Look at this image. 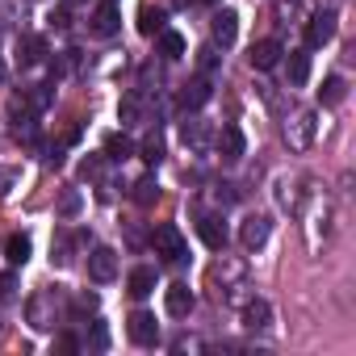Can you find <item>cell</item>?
Segmentation results:
<instances>
[{"label": "cell", "instance_id": "36", "mask_svg": "<svg viewBox=\"0 0 356 356\" xmlns=\"http://www.w3.org/2000/svg\"><path fill=\"white\" fill-rule=\"evenodd\" d=\"M92 343H97V348H105V343H109V335H105V323H97V331H92Z\"/></svg>", "mask_w": 356, "mask_h": 356}, {"label": "cell", "instance_id": "34", "mask_svg": "<svg viewBox=\"0 0 356 356\" xmlns=\"http://www.w3.org/2000/svg\"><path fill=\"white\" fill-rule=\"evenodd\" d=\"M13 293H17V277H9V273H5V277H0V302H9Z\"/></svg>", "mask_w": 356, "mask_h": 356}, {"label": "cell", "instance_id": "22", "mask_svg": "<svg viewBox=\"0 0 356 356\" xmlns=\"http://www.w3.org/2000/svg\"><path fill=\"white\" fill-rule=\"evenodd\" d=\"M343 97H348V84H343V76H327V80H323V88H318V101L331 109V105H339Z\"/></svg>", "mask_w": 356, "mask_h": 356}, {"label": "cell", "instance_id": "28", "mask_svg": "<svg viewBox=\"0 0 356 356\" xmlns=\"http://www.w3.org/2000/svg\"><path fill=\"white\" fill-rule=\"evenodd\" d=\"M55 214H59V218H76V214H80V193H76V189H63Z\"/></svg>", "mask_w": 356, "mask_h": 356}, {"label": "cell", "instance_id": "29", "mask_svg": "<svg viewBox=\"0 0 356 356\" xmlns=\"http://www.w3.org/2000/svg\"><path fill=\"white\" fill-rule=\"evenodd\" d=\"M51 264H59V268L72 264V235H59V239L51 243Z\"/></svg>", "mask_w": 356, "mask_h": 356}, {"label": "cell", "instance_id": "37", "mask_svg": "<svg viewBox=\"0 0 356 356\" xmlns=\"http://www.w3.org/2000/svg\"><path fill=\"white\" fill-rule=\"evenodd\" d=\"M76 348H80V343H76L72 335H63V339H59V352H76Z\"/></svg>", "mask_w": 356, "mask_h": 356}, {"label": "cell", "instance_id": "26", "mask_svg": "<svg viewBox=\"0 0 356 356\" xmlns=\"http://www.w3.org/2000/svg\"><path fill=\"white\" fill-rule=\"evenodd\" d=\"M138 30H143L147 38H155V34L163 30V9H151V5H147V9L138 13Z\"/></svg>", "mask_w": 356, "mask_h": 356}, {"label": "cell", "instance_id": "14", "mask_svg": "<svg viewBox=\"0 0 356 356\" xmlns=\"http://www.w3.org/2000/svg\"><path fill=\"white\" fill-rule=\"evenodd\" d=\"M197 235H202V243H206V248H214V252H222V248H227V227H222V218H218V214H206V218L197 222Z\"/></svg>", "mask_w": 356, "mask_h": 356}, {"label": "cell", "instance_id": "18", "mask_svg": "<svg viewBox=\"0 0 356 356\" xmlns=\"http://www.w3.org/2000/svg\"><path fill=\"white\" fill-rule=\"evenodd\" d=\"M51 88H55V84H30V88L22 92L26 109H30V113H42V109H47V105L55 101V92H51Z\"/></svg>", "mask_w": 356, "mask_h": 356}, {"label": "cell", "instance_id": "7", "mask_svg": "<svg viewBox=\"0 0 356 356\" xmlns=\"http://www.w3.org/2000/svg\"><path fill=\"white\" fill-rule=\"evenodd\" d=\"M88 277H92L97 285L113 281V277H118V252H113V248H92V252H88Z\"/></svg>", "mask_w": 356, "mask_h": 356}, {"label": "cell", "instance_id": "6", "mask_svg": "<svg viewBox=\"0 0 356 356\" xmlns=\"http://www.w3.org/2000/svg\"><path fill=\"white\" fill-rule=\"evenodd\" d=\"M126 331H130V339H134L138 348H155V343H159V323H155V314H147V310H134L130 323H126Z\"/></svg>", "mask_w": 356, "mask_h": 356}, {"label": "cell", "instance_id": "10", "mask_svg": "<svg viewBox=\"0 0 356 356\" xmlns=\"http://www.w3.org/2000/svg\"><path fill=\"white\" fill-rule=\"evenodd\" d=\"M218 155H222V163H239V159L248 155V138H243L239 126H222V134H218Z\"/></svg>", "mask_w": 356, "mask_h": 356}, {"label": "cell", "instance_id": "3", "mask_svg": "<svg viewBox=\"0 0 356 356\" xmlns=\"http://www.w3.org/2000/svg\"><path fill=\"white\" fill-rule=\"evenodd\" d=\"M335 38V9H318L306 22V51H318Z\"/></svg>", "mask_w": 356, "mask_h": 356}, {"label": "cell", "instance_id": "20", "mask_svg": "<svg viewBox=\"0 0 356 356\" xmlns=\"http://www.w3.org/2000/svg\"><path fill=\"white\" fill-rule=\"evenodd\" d=\"M306 80H310V55L306 51H289V84L306 88Z\"/></svg>", "mask_w": 356, "mask_h": 356}, {"label": "cell", "instance_id": "23", "mask_svg": "<svg viewBox=\"0 0 356 356\" xmlns=\"http://www.w3.org/2000/svg\"><path fill=\"white\" fill-rule=\"evenodd\" d=\"M118 118H122V126H134V122L143 118V92H138V88L122 97V105H118Z\"/></svg>", "mask_w": 356, "mask_h": 356}, {"label": "cell", "instance_id": "32", "mask_svg": "<svg viewBox=\"0 0 356 356\" xmlns=\"http://www.w3.org/2000/svg\"><path fill=\"white\" fill-rule=\"evenodd\" d=\"M143 159H147V163H159V159H163V143H159V134H151V138L143 143Z\"/></svg>", "mask_w": 356, "mask_h": 356}, {"label": "cell", "instance_id": "5", "mask_svg": "<svg viewBox=\"0 0 356 356\" xmlns=\"http://www.w3.org/2000/svg\"><path fill=\"white\" fill-rule=\"evenodd\" d=\"M268 231H273L268 214H248V218L239 222V243H243L248 252H260V248L268 243Z\"/></svg>", "mask_w": 356, "mask_h": 356}, {"label": "cell", "instance_id": "15", "mask_svg": "<svg viewBox=\"0 0 356 356\" xmlns=\"http://www.w3.org/2000/svg\"><path fill=\"white\" fill-rule=\"evenodd\" d=\"M273 323V306L264 302V298H252L248 306H243V327H252V331H264Z\"/></svg>", "mask_w": 356, "mask_h": 356}, {"label": "cell", "instance_id": "39", "mask_svg": "<svg viewBox=\"0 0 356 356\" xmlns=\"http://www.w3.org/2000/svg\"><path fill=\"white\" fill-rule=\"evenodd\" d=\"M181 5H193V0H181Z\"/></svg>", "mask_w": 356, "mask_h": 356}, {"label": "cell", "instance_id": "2", "mask_svg": "<svg viewBox=\"0 0 356 356\" xmlns=\"http://www.w3.org/2000/svg\"><path fill=\"white\" fill-rule=\"evenodd\" d=\"M314 130H318V122H314V109H302V113H293V118L285 122V143H289L293 151H310V143H314Z\"/></svg>", "mask_w": 356, "mask_h": 356}, {"label": "cell", "instance_id": "9", "mask_svg": "<svg viewBox=\"0 0 356 356\" xmlns=\"http://www.w3.org/2000/svg\"><path fill=\"white\" fill-rule=\"evenodd\" d=\"M210 34H214L218 47H235V38H239V13L235 9H218L214 22H210Z\"/></svg>", "mask_w": 356, "mask_h": 356}, {"label": "cell", "instance_id": "27", "mask_svg": "<svg viewBox=\"0 0 356 356\" xmlns=\"http://www.w3.org/2000/svg\"><path fill=\"white\" fill-rule=\"evenodd\" d=\"M134 202H138V206H155V202H159V185H155V176H143V181L134 185Z\"/></svg>", "mask_w": 356, "mask_h": 356}, {"label": "cell", "instance_id": "1", "mask_svg": "<svg viewBox=\"0 0 356 356\" xmlns=\"http://www.w3.org/2000/svg\"><path fill=\"white\" fill-rule=\"evenodd\" d=\"M151 243H155V252L168 260V264H181L185 256H189V248H185V235L176 231L172 222H163V227H155V235H151Z\"/></svg>", "mask_w": 356, "mask_h": 356}, {"label": "cell", "instance_id": "16", "mask_svg": "<svg viewBox=\"0 0 356 356\" xmlns=\"http://www.w3.org/2000/svg\"><path fill=\"white\" fill-rule=\"evenodd\" d=\"M181 138H185V147H193V151H206V143H210V126H206L202 118H189V122L181 126Z\"/></svg>", "mask_w": 356, "mask_h": 356}, {"label": "cell", "instance_id": "33", "mask_svg": "<svg viewBox=\"0 0 356 356\" xmlns=\"http://www.w3.org/2000/svg\"><path fill=\"white\" fill-rule=\"evenodd\" d=\"M97 310V293H80L76 298V314H92Z\"/></svg>", "mask_w": 356, "mask_h": 356}, {"label": "cell", "instance_id": "17", "mask_svg": "<svg viewBox=\"0 0 356 356\" xmlns=\"http://www.w3.org/2000/svg\"><path fill=\"white\" fill-rule=\"evenodd\" d=\"M155 281H159V277H155V268H151V264H138V268L130 273V281H126V285H130V293H134V298H147V293H155Z\"/></svg>", "mask_w": 356, "mask_h": 356}, {"label": "cell", "instance_id": "38", "mask_svg": "<svg viewBox=\"0 0 356 356\" xmlns=\"http://www.w3.org/2000/svg\"><path fill=\"white\" fill-rule=\"evenodd\" d=\"M0 84H5V63H0Z\"/></svg>", "mask_w": 356, "mask_h": 356}, {"label": "cell", "instance_id": "13", "mask_svg": "<svg viewBox=\"0 0 356 356\" xmlns=\"http://www.w3.org/2000/svg\"><path fill=\"white\" fill-rule=\"evenodd\" d=\"M210 92H214V88H210V76H193V80L181 88V109H189V113L202 109V105L210 101Z\"/></svg>", "mask_w": 356, "mask_h": 356}, {"label": "cell", "instance_id": "12", "mask_svg": "<svg viewBox=\"0 0 356 356\" xmlns=\"http://www.w3.org/2000/svg\"><path fill=\"white\" fill-rule=\"evenodd\" d=\"M97 38H113L118 30H122V17H118V5H113V0H105V5L92 13V26H88Z\"/></svg>", "mask_w": 356, "mask_h": 356}, {"label": "cell", "instance_id": "4", "mask_svg": "<svg viewBox=\"0 0 356 356\" xmlns=\"http://www.w3.org/2000/svg\"><path fill=\"white\" fill-rule=\"evenodd\" d=\"M55 318H59V293H55V289H42V293L30 302V327L51 331V327H55Z\"/></svg>", "mask_w": 356, "mask_h": 356}, {"label": "cell", "instance_id": "24", "mask_svg": "<svg viewBox=\"0 0 356 356\" xmlns=\"http://www.w3.org/2000/svg\"><path fill=\"white\" fill-rule=\"evenodd\" d=\"M159 55L163 59H181L185 55V38L176 30H159Z\"/></svg>", "mask_w": 356, "mask_h": 356}, {"label": "cell", "instance_id": "19", "mask_svg": "<svg viewBox=\"0 0 356 356\" xmlns=\"http://www.w3.org/2000/svg\"><path fill=\"white\" fill-rule=\"evenodd\" d=\"M42 59H47V42H42L38 34L22 38V55H17V63H22V67H34V63H42Z\"/></svg>", "mask_w": 356, "mask_h": 356}, {"label": "cell", "instance_id": "35", "mask_svg": "<svg viewBox=\"0 0 356 356\" xmlns=\"http://www.w3.org/2000/svg\"><path fill=\"white\" fill-rule=\"evenodd\" d=\"M84 176H92V181H97V176H101V159H84V168H80Z\"/></svg>", "mask_w": 356, "mask_h": 356}, {"label": "cell", "instance_id": "11", "mask_svg": "<svg viewBox=\"0 0 356 356\" xmlns=\"http://www.w3.org/2000/svg\"><path fill=\"white\" fill-rule=\"evenodd\" d=\"M248 63H252L256 72H268V67H277V63H281V42H277V38H260V42L248 51Z\"/></svg>", "mask_w": 356, "mask_h": 356}, {"label": "cell", "instance_id": "8", "mask_svg": "<svg viewBox=\"0 0 356 356\" xmlns=\"http://www.w3.org/2000/svg\"><path fill=\"white\" fill-rule=\"evenodd\" d=\"M163 306H168V314H172V318H189V314H193V306H197V298H193V289H189V285L176 281V285H168V289H163Z\"/></svg>", "mask_w": 356, "mask_h": 356}, {"label": "cell", "instance_id": "30", "mask_svg": "<svg viewBox=\"0 0 356 356\" xmlns=\"http://www.w3.org/2000/svg\"><path fill=\"white\" fill-rule=\"evenodd\" d=\"M218 63H222V55H218L214 47H202V51H197V67H202V76H214Z\"/></svg>", "mask_w": 356, "mask_h": 356}, {"label": "cell", "instance_id": "31", "mask_svg": "<svg viewBox=\"0 0 356 356\" xmlns=\"http://www.w3.org/2000/svg\"><path fill=\"white\" fill-rule=\"evenodd\" d=\"M17 181H22V172H17V168H0V197H9Z\"/></svg>", "mask_w": 356, "mask_h": 356}, {"label": "cell", "instance_id": "25", "mask_svg": "<svg viewBox=\"0 0 356 356\" xmlns=\"http://www.w3.org/2000/svg\"><path fill=\"white\" fill-rule=\"evenodd\" d=\"M30 252H34L30 235H9V243H5V256H9L13 264H26V260H30Z\"/></svg>", "mask_w": 356, "mask_h": 356}, {"label": "cell", "instance_id": "21", "mask_svg": "<svg viewBox=\"0 0 356 356\" xmlns=\"http://www.w3.org/2000/svg\"><path fill=\"white\" fill-rule=\"evenodd\" d=\"M130 155H134V138H130V134L118 130V134L105 138V159H118V163H122V159H130Z\"/></svg>", "mask_w": 356, "mask_h": 356}]
</instances>
